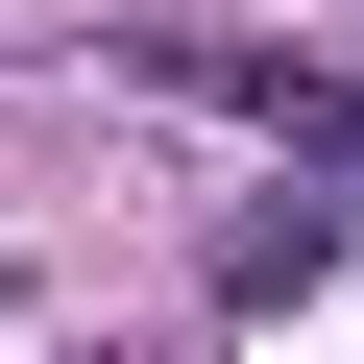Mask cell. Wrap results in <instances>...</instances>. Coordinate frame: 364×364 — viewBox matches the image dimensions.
Instances as JSON below:
<instances>
[{
  "mask_svg": "<svg viewBox=\"0 0 364 364\" xmlns=\"http://www.w3.org/2000/svg\"><path fill=\"white\" fill-rule=\"evenodd\" d=\"M170 97H243V122H291V146H364V97L291 73V49H170Z\"/></svg>",
  "mask_w": 364,
  "mask_h": 364,
  "instance_id": "obj_1",
  "label": "cell"
},
{
  "mask_svg": "<svg viewBox=\"0 0 364 364\" xmlns=\"http://www.w3.org/2000/svg\"><path fill=\"white\" fill-rule=\"evenodd\" d=\"M0 316H25V267H0Z\"/></svg>",
  "mask_w": 364,
  "mask_h": 364,
  "instance_id": "obj_2",
  "label": "cell"
}]
</instances>
